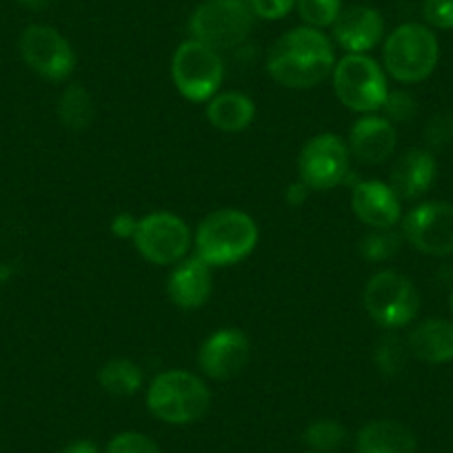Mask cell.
Returning a JSON list of instances; mask_svg holds the SVG:
<instances>
[{
    "label": "cell",
    "instance_id": "cell-1",
    "mask_svg": "<svg viewBox=\"0 0 453 453\" xmlns=\"http://www.w3.org/2000/svg\"><path fill=\"white\" fill-rule=\"evenodd\" d=\"M334 45L316 27H296L273 42L269 76L289 89H311L334 73Z\"/></svg>",
    "mask_w": 453,
    "mask_h": 453
},
{
    "label": "cell",
    "instance_id": "cell-2",
    "mask_svg": "<svg viewBox=\"0 0 453 453\" xmlns=\"http://www.w3.org/2000/svg\"><path fill=\"white\" fill-rule=\"evenodd\" d=\"M258 245V225L241 209L209 213L196 232V256L209 267L236 265Z\"/></svg>",
    "mask_w": 453,
    "mask_h": 453
},
{
    "label": "cell",
    "instance_id": "cell-3",
    "mask_svg": "<svg viewBox=\"0 0 453 453\" xmlns=\"http://www.w3.org/2000/svg\"><path fill=\"white\" fill-rule=\"evenodd\" d=\"M211 391L203 378L185 369L163 372L151 380L147 391V409L167 425H191L207 416Z\"/></svg>",
    "mask_w": 453,
    "mask_h": 453
},
{
    "label": "cell",
    "instance_id": "cell-4",
    "mask_svg": "<svg viewBox=\"0 0 453 453\" xmlns=\"http://www.w3.org/2000/svg\"><path fill=\"white\" fill-rule=\"evenodd\" d=\"M440 45L429 27L418 23L400 25L382 47V60L391 78L398 82H420L434 73Z\"/></svg>",
    "mask_w": 453,
    "mask_h": 453
},
{
    "label": "cell",
    "instance_id": "cell-5",
    "mask_svg": "<svg viewBox=\"0 0 453 453\" xmlns=\"http://www.w3.org/2000/svg\"><path fill=\"white\" fill-rule=\"evenodd\" d=\"M189 29L194 41L211 50H234L254 29V14L247 0H207L194 12Z\"/></svg>",
    "mask_w": 453,
    "mask_h": 453
},
{
    "label": "cell",
    "instance_id": "cell-6",
    "mask_svg": "<svg viewBox=\"0 0 453 453\" xmlns=\"http://www.w3.org/2000/svg\"><path fill=\"white\" fill-rule=\"evenodd\" d=\"M334 91L351 111L372 113L382 109L389 87L376 60L367 54H347L334 67Z\"/></svg>",
    "mask_w": 453,
    "mask_h": 453
},
{
    "label": "cell",
    "instance_id": "cell-7",
    "mask_svg": "<svg viewBox=\"0 0 453 453\" xmlns=\"http://www.w3.org/2000/svg\"><path fill=\"white\" fill-rule=\"evenodd\" d=\"M363 304L373 322L385 329H400L420 311V294L407 276L385 269L367 282Z\"/></svg>",
    "mask_w": 453,
    "mask_h": 453
},
{
    "label": "cell",
    "instance_id": "cell-8",
    "mask_svg": "<svg viewBox=\"0 0 453 453\" xmlns=\"http://www.w3.org/2000/svg\"><path fill=\"white\" fill-rule=\"evenodd\" d=\"M172 78L176 89L191 103H207L218 94L225 78L220 54L200 41H185L172 58Z\"/></svg>",
    "mask_w": 453,
    "mask_h": 453
},
{
    "label": "cell",
    "instance_id": "cell-9",
    "mask_svg": "<svg viewBox=\"0 0 453 453\" xmlns=\"http://www.w3.org/2000/svg\"><path fill=\"white\" fill-rule=\"evenodd\" d=\"M349 145L342 138L335 134H320L300 151V182L313 191L334 189L349 176Z\"/></svg>",
    "mask_w": 453,
    "mask_h": 453
},
{
    "label": "cell",
    "instance_id": "cell-10",
    "mask_svg": "<svg viewBox=\"0 0 453 453\" xmlns=\"http://www.w3.org/2000/svg\"><path fill=\"white\" fill-rule=\"evenodd\" d=\"M134 245L145 260L154 265L180 263L191 245L189 226L169 211H154L141 218L134 234Z\"/></svg>",
    "mask_w": 453,
    "mask_h": 453
},
{
    "label": "cell",
    "instance_id": "cell-11",
    "mask_svg": "<svg viewBox=\"0 0 453 453\" xmlns=\"http://www.w3.org/2000/svg\"><path fill=\"white\" fill-rule=\"evenodd\" d=\"M25 65L47 81H67L76 67V54L67 38L47 25H32L20 36Z\"/></svg>",
    "mask_w": 453,
    "mask_h": 453
},
{
    "label": "cell",
    "instance_id": "cell-12",
    "mask_svg": "<svg viewBox=\"0 0 453 453\" xmlns=\"http://www.w3.org/2000/svg\"><path fill=\"white\" fill-rule=\"evenodd\" d=\"M403 236L413 250L429 256L453 254V204L422 203L404 216Z\"/></svg>",
    "mask_w": 453,
    "mask_h": 453
},
{
    "label": "cell",
    "instance_id": "cell-13",
    "mask_svg": "<svg viewBox=\"0 0 453 453\" xmlns=\"http://www.w3.org/2000/svg\"><path fill=\"white\" fill-rule=\"evenodd\" d=\"M250 338L241 329H218L200 347L198 365L204 376L229 380L250 363Z\"/></svg>",
    "mask_w": 453,
    "mask_h": 453
},
{
    "label": "cell",
    "instance_id": "cell-14",
    "mask_svg": "<svg viewBox=\"0 0 453 453\" xmlns=\"http://www.w3.org/2000/svg\"><path fill=\"white\" fill-rule=\"evenodd\" d=\"M351 209L372 229H394L403 216L398 194L380 180L358 182L351 191Z\"/></svg>",
    "mask_w": 453,
    "mask_h": 453
},
{
    "label": "cell",
    "instance_id": "cell-15",
    "mask_svg": "<svg viewBox=\"0 0 453 453\" xmlns=\"http://www.w3.org/2000/svg\"><path fill=\"white\" fill-rule=\"evenodd\" d=\"M385 20L380 12L367 5L342 10L334 23V38L349 54H365L382 41Z\"/></svg>",
    "mask_w": 453,
    "mask_h": 453
},
{
    "label": "cell",
    "instance_id": "cell-16",
    "mask_svg": "<svg viewBox=\"0 0 453 453\" xmlns=\"http://www.w3.org/2000/svg\"><path fill=\"white\" fill-rule=\"evenodd\" d=\"M398 134L385 116H363L349 132V151L365 165H380L394 154Z\"/></svg>",
    "mask_w": 453,
    "mask_h": 453
},
{
    "label": "cell",
    "instance_id": "cell-17",
    "mask_svg": "<svg viewBox=\"0 0 453 453\" xmlns=\"http://www.w3.org/2000/svg\"><path fill=\"white\" fill-rule=\"evenodd\" d=\"M211 267L191 256L173 267L167 280V296L180 309H198L211 296Z\"/></svg>",
    "mask_w": 453,
    "mask_h": 453
},
{
    "label": "cell",
    "instance_id": "cell-18",
    "mask_svg": "<svg viewBox=\"0 0 453 453\" xmlns=\"http://www.w3.org/2000/svg\"><path fill=\"white\" fill-rule=\"evenodd\" d=\"M438 163L429 150H409L391 167L389 187L400 200H411L425 194L435 180Z\"/></svg>",
    "mask_w": 453,
    "mask_h": 453
},
{
    "label": "cell",
    "instance_id": "cell-19",
    "mask_svg": "<svg viewBox=\"0 0 453 453\" xmlns=\"http://www.w3.org/2000/svg\"><path fill=\"white\" fill-rule=\"evenodd\" d=\"M407 347L418 360L429 365H444L453 360V322L442 318L422 320L409 334Z\"/></svg>",
    "mask_w": 453,
    "mask_h": 453
},
{
    "label": "cell",
    "instance_id": "cell-20",
    "mask_svg": "<svg viewBox=\"0 0 453 453\" xmlns=\"http://www.w3.org/2000/svg\"><path fill=\"white\" fill-rule=\"evenodd\" d=\"M416 434L398 420L367 422L356 435L358 453H416Z\"/></svg>",
    "mask_w": 453,
    "mask_h": 453
},
{
    "label": "cell",
    "instance_id": "cell-21",
    "mask_svg": "<svg viewBox=\"0 0 453 453\" xmlns=\"http://www.w3.org/2000/svg\"><path fill=\"white\" fill-rule=\"evenodd\" d=\"M207 119L216 129L226 134H236L250 127L256 119L254 100L241 91H226L209 98Z\"/></svg>",
    "mask_w": 453,
    "mask_h": 453
},
{
    "label": "cell",
    "instance_id": "cell-22",
    "mask_svg": "<svg viewBox=\"0 0 453 453\" xmlns=\"http://www.w3.org/2000/svg\"><path fill=\"white\" fill-rule=\"evenodd\" d=\"M98 385L103 391L116 398H129L142 387V372L136 363L127 358H113L98 372Z\"/></svg>",
    "mask_w": 453,
    "mask_h": 453
},
{
    "label": "cell",
    "instance_id": "cell-23",
    "mask_svg": "<svg viewBox=\"0 0 453 453\" xmlns=\"http://www.w3.org/2000/svg\"><path fill=\"white\" fill-rule=\"evenodd\" d=\"M94 98H91V94L82 85H69L60 94L58 119L65 127L73 129V132H82V129H87L94 123Z\"/></svg>",
    "mask_w": 453,
    "mask_h": 453
},
{
    "label": "cell",
    "instance_id": "cell-24",
    "mask_svg": "<svg viewBox=\"0 0 453 453\" xmlns=\"http://www.w3.org/2000/svg\"><path fill=\"white\" fill-rule=\"evenodd\" d=\"M347 440V429L340 425L338 420H331V418H320V420H313L311 425L304 429V442L311 451L318 453H329L338 451Z\"/></svg>",
    "mask_w": 453,
    "mask_h": 453
},
{
    "label": "cell",
    "instance_id": "cell-25",
    "mask_svg": "<svg viewBox=\"0 0 453 453\" xmlns=\"http://www.w3.org/2000/svg\"><path fill=\"white\" fill-rule=\"evenodd\" d=\"M400 245H403V236L394 229H373L360 241V254L369 263H382V260L394 258Z\"/></svg>",
    "mask_w": 453,
    "mask_h": 453
},
{
    "label": "cell",
    "instance_id": "cell-26",
    "mask_svg": "<svg viewBox=\"0 0 453 453\" xmlns=\"http://www.w3.org/2000/svg\"><path fill=\"white\" fill-rule=\"evenodd\" d=\"M298 14L309 27H334L335 19L342 12L340 0H296Z\"/></svg>",
    "mask_w": 453,
    "mask_h": 453
},
{
    "label": "cell",
    "instance_id": "cell-27",
    "mask_svg": "<svg viewBox=\"0 0 453 453\" xmlns=\"http://www.w3.org/2000/svg\"><path fill=\"white\" fill-rule=\"evenodd\" d=\"M407 351L409 347H404L395 335H389L378 345L376 351V363L378 367L382 369V373L387 376H394V373H400L407 365Z\"/></svg>",
    "mask_w": 453,
    "mask_h": 453
},
{
    "label": "cell",
    "instance_id": "cell-28",
    "mask_svg": "<svg viewBox=\"0 0 453 453\" xmlns=\"http://www.w3.org/2000/svg\"><path fill=\"white\" fill-rule=\"evenodd\" d=\"M104 453H163L158 444L145 434L138 431H123L109 440Z\"/></svg>",
    "mask_w": 453,
    "mask_h": 453
},
{
    "label": "cell",
    "instance_id": "cell-29",
    "mask_svg": "<svg viewBox=\"0 0 453 453\" xmlns=\"http://www.w3.org/2000/svg\"><path fill=\"white\" fill-rule=\"evenodd\" d=\"M382 109L387 113L385 119L391 123H409L416 116V100L407 91H389Z\"/></svg>",
    "mask_w": 453,
    "mask_h": 453
},
{
    "label": "cell",
    "instance_id": "cell-30",
    "mask_svg": "<svg viewBox=\"0 0 453 453\" xmlns=\"http://www.w3.org/2000/svg\"><path fill=\"white\" fill-rule=\"evenodd\" d=\"M422 14L431 27L453 29V0H425Z\"/></svg>",
    "mask_w": 453,
    "mask_h": 453
},
{
    "label": "cell",
    "instance_id": "cell-31",
    "mask_svg": "<svg viewBox=\"0 0 453 453\" xmlns=\"http://www.w3.org/2000/svg\"><path fill=\"white\" fill-rule=\"evenodd\" d=\"M251 14L263 20H280L296 7V0H247Z\"/></svg>",
    "mask_w": 453,
    "mask_h": 453
},
{
    "label": "cell",
    "instance_id": "cell-32",
    "mask_svg": "<svg viewBox=\"0 0 453 453\" xmlns=\"http://www.w3.org/2000/svg\"><path fill=\"white\" fill-rule=\"evenodd\" d=\"M453 136V119L451 116H438L426 127V141L434 147H442Z\"/></svg>",
    "mask_w": 453,
    "mask_h": 453
},
{
    "label": "cell",
    "instance_id": "cell-33",
    "mask_svg": "<svg viewBox=\"0 0 453 453\" xmlns=\"http://www.w3.org/2000/svg\"><path fill=\"white\" fill-rule=\"evenodd\" d=\"M136 226H138V220L132 216V213H120V216L113 218V222H111L113 234L120 238H134V234H136Z\"/></svg>",
    "mask_w": 453,
    "mask_h": 453
},
{
    "label": "cell",
    "instance_id": "cell-34",
    "mask_svg": "<svg viewBox=\"0 0 453 453\" xmlns=\"http://www.w3.org/2000/svg\"><path fill=\"white\" fill-rule=\"evenodd\" d=\"M60 453H100V449L91 440H76V442L67 444Z\"/></svg>",
    "mask_w": 453,
    "mask_h": 453
},
{
    "label": "cell",
    "instance_id": "cell-35",
    "mask_svg": "<svg viewBox=\"0 0 453 453\" xmlns=\"http://www.w3.org/2000/svg\"><path fill=\"white\" fill-rule=\"evenodd\" d=\"M16 3H20V5L27 7V10H45L51 0H16Z\"/></svg>",
    "mask_w": 453,
    "mask_h": 453
},
{
    "label": "cell",
    "instance_id": "cell-36",
    "mask_svg": "<svg viewBox=\"0 0 453 453\" xmlns=\"http://www.w3.org/2000/svg\"><path fill=\"white\" fill-rule=\"evenodd\" d=\"M451 313H453V294H451Z\"/></svg>",
    "mask_w": 453,
    "mask_h": 453
},
{
    "label": "cell",
    "instance_id": "cell-37",
    "mask_svg": "<svg viewBox=\"0 0 453 453\" xmlns=\"http://www.w3.org/2000/svg\"><path fill=\"white\" fill-rule=\"evenodd\" d=\"M307 453H318V451H311V449H309V451Z\"/></svg>",
    "mask_w": 453,
    "mask_h": 453
}]
</instances>
